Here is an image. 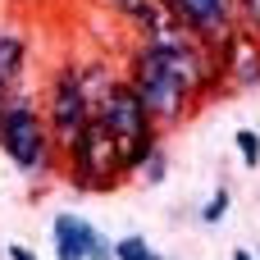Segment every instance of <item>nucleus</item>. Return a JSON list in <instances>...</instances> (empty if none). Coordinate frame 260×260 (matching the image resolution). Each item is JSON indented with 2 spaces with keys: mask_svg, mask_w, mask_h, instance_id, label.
Segmentation results:
<instances>
[{
  "mask_svg": "<svg viewBox=\"0 0 260 260\" xmlns=\"http://www.w3.org/2000/svg\"><path fill=\"white\" fill-rule=\"evenodd\" d=\"M0 151L9 155V165L23 178H50L55 169H64L59 146L50 142L41 105L18 87L5 96V110H0Z\"/></svg>",
  "mask_w": 260,
  "mask_h": 260,
  "instance_id": "1",
  "label": "nucleus"
},
{
  "mask_svg": "<svg viewBox=\"0 0 260 260\" xmlns=\"http://www.w3.org/2000/svg\"><path fill=\"white\" fill-rule=\"evenodd\" d=\"M91 114L105 123V133L114 137V151H119V169H123V178H133L137 169H142V160L155 151V146H165V128L151 119V110L142 105V96L119 78L96 105H91Z\"/></svg>",
  "mask_w": 260,
  "mask_h": 260,
  "instance_id": "2",
  "label": "nucleus"
},
{
  "mask_svg": "<svg viewBox=\"0 0 260 260\" xmlns=\"http://www.w3.org/2000/svg\"><path fill=\"white\" fill-rule=\"evenodd\" d=\"M64 160V174L78 192H114L123 183V169H119V151H114V137L105 133V123L91 114L87 128L73 137V146L59 155Z\"/></svg>",
  "mask_w": 260,
  "mask_h": 260,
  "instance_id": "3",
  "label": "nucleus"
},
{
  "mask_svg": "<svg viewBox=\"0 0 260 260\" xmlns=\"http://www.w3.org/2000/svg\"><path fill=\"white\" fill-rule=\"evenodd\" d=\"M41 114H46V128H50V142L59 146V155L73 146V137L87 128V119H91V96L82 91V82H78V64H59L55 69V78H50V87H46V105H41Z\"/></svg>",
  "mask_w": 260,
  "mask_h": 260,
  "instance_id": "4",
  "label": "nucleus"
},
{
  "mask_svg": "<svg viewBox=\"0 0 260 260\" xmlns=\"http://www.w3.org/2000/svg\"><path fill=\"white\" fill-rule=\"evenodd\" d=\"M169 18H178L197 41L206 46H219L233 27H238V14H233V0H165Z\"/></svg>",
  "mask_w": 260,
  "mask_h": 260,
  "instance_id": "5",
  "label": "nucleus"
},
{
  "mask_svg": "<svg viewBox=\"0 0 260 260\" xmlns=\"http://www.w3.org/2000/svg\"><path fill=\"white\" fill-rule=\"evenodd\" d=\"M215 50H219V64L229 73V91H256L260 87V37L233 27Z\"/></svg>",
  "mask_w": 260,
  "mask_h": 260,
  "instance_id": "6",
  "label": "nucleus"
},
{
  "mask_svg": "<svg viewBox=\"0 0 260 260\" xmlns=\"http://www.w3.org/2000/svg\"><path fill=\"white\" fill-rule=\"evenodd\" d=\"M87 233L91 224L73 210H59L50 224V242H55V260H87Z\"/></svg>",
  "mask_w": 260,
  "mask_h": 260,
  "instance_id": "7",
  "label": "nucleus"
},
{
  "mask_svg": "<svg viewBox=\"0 0 260 260\" xmlns=\"http://www.w3.org/2000/svg\"><path fill=\"white\" fill-rule=\"evenodd\" d=\"M27 73V37L9 23H0V87L14 91Z\"/></svg>",
  "mask_w": 260,
  "mask_h": 260,
  "instance_id": "8",
  "label": "nucleus"
},
{
  "mask_svg": "<svg viewBox=\"0 0 260 260\" xmlns=\"http://www.w3.org/2000/svg\"><path fill=\"white\" fill-rule=\"evenodd\" d=\"M78 82H82V91L91 96V105L119 82V73H114V64H105V59H87V64H78Z\"/></svg>",
  "mask_w": 260,
  "mask_h": 260,
  "instance_id": "9",
  "label": "nucleus"
},
{
  "mask_svg": "<svg viewBox=\"0 0 260 260\" xmlns=\"http://www.w3.org/2000/svg\"><path fill=\"white\" fill-rule=\"evenodd\" d=\"M114 260H165L142 233H128V238H114Z\"/></svg>",
  "mask_w": 260,
  "mask_h": 260,
  "instance_id": "10",
  "label": "nucleus"
},
{
  "mask_svg": "<svg viewBox=\"0 0 260 260\" xmlns=\"http://www.w3.org/2000/svg\"><path fill=\"white\" fill-rule=\"evenodd\" d=\"M229 206H233V192L219 183V187L210 192V201L201 206V224H206V229H219V224L229 219Z\"/></svg>",
  "mask_w": 260,
  "mask_h": 260,
  "instance_id": "11",
  "label": "nucleus"
},
{
  "mask_svg": "<svg viewBox=\"0 0 260 260\" xmlns=\"http://www.w3.org/2000/svg\"><path fill=\"white\" fill-rule=\"evenodd\" d=\"M137 174H142V183H146V187H160V183H165V174H169V155H165V146H155V151L142 160V169H137Z\"/></svg>",
  "mask_w": 260,
  "mask_h": 260,
  "instance_id": "12",
  "label": "nucleus"
},
{
  "mask_svg": "<svg viewBox=\"0 0 260 260\" xmlns=\"http://www.w3.org/2000/svg\"><path fill=\"white\" fill-rule=\"evenodd\" d=\"M233 142H238V155H242V165L256 174V169H260V133H256V128H238V137H233Z\"/></svg>",
  "mask_w": 260,
  "mask_h": 260,
  "instance_id": "13",
  "label": "nucleus"
},
{
  "mask_svg": "<svg viewBox=\"0 0 260 260\" xmlns=\"http://www.w3.org/2000/svg\"><path fill=\"white\" fill-rule=\"evenodd\" d=\"M233 14H238V27L260 37V0H233Z\"/></svg>",
  "mask_w": 260,
  "mask_h": 260,
  "instance_id": "14",
  "label": "nucleus"
},
{
  "mask_svg": "<svg viewBox=\"0 0 260 260\" xmlns=\"http://www.w3.org/2000/svg\"><path fill=\"white\" fill-rule=\"evenodd\" d=\"M87 260H114V242L91 224V233H87Z\"/></svg>",
  "mask_w": 260,
  "mask_h": 260,
  "instance_id": "15",
  "label": "nucleus"
},
{
  "mask_svg": "<svg viewBox=\"0 0 260 260\" xmlns=\"http://www.w3.org/2000/svg\"><path fill=\"white\" fill-rule=\"evenodd\" d=\"M9 260H37V251L23 247V242H14V247H9Z\"/></svg>",
  "mask_w": 260,
  "mask_h": 260,
  "instance_id": "16",
  "label": "nucleus"
},
{
  "mask_svg": "<svg viewBox=\"0 0 260 260\" xmlns=\"http://www.w3.org/2000/svg\"><path fill=\"white\" fill-rule=\"evenodd\" d=\"M101 5H105V9H114V14H119V9H123V5H128V0H101Z\"/></svg>",
  "mask_w": 260,
  "mask_h": 260,
  "instance_id": "17",
  "label": "nucleus"
},
{
  "mask_svg": "<svg viewBox=\"0 0 260 260\" xmlns=\"http://www.w3.org/2000/svg\"><path fill=\"white\" fill-rule=\"evenodd\" d=\"M233 260H256V256L251 251H233Z\"/></svg>",
  "mask_w": 260,
  "mask_h": 260,
  "instance_id": "18",
  "label": "nucleus"
},
{
  "mask_svg": "<svg viewBox=\"0 0 260 260\" xmlns=\"http://www.w3.org/2000/svg\"><path fill=\"white\" fill-rule=\"evenodd\" d=\"M5 96H9V91H5V87H0V110H5Z\"/></svg>",
  "mask_w": 260,
  "mask_h": 260,
  "instance_id": "19",
  "label": "nucleus"
}]
</instances>
